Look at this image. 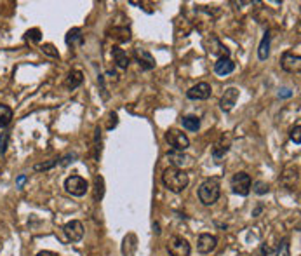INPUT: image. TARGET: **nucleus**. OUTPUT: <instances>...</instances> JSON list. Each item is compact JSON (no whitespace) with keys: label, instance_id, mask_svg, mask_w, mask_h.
Wrapping results in <instances>:
<instances>
[{"label":"nucleus","instance_id":"obj_10","mask_svg":"<svg viewBox=\"0 0 301 256\" xmlns=\"http://www.w3.org/2000/svg\"><path fill=\"white\" fill-rule=\"evenodd\" d=\"M134 60L141 67V70H153L155 68V58L147 51V49H134Z\"/></svg>","mask_w":301,"mask_h":256},{"label":"nucleus","instance_id":"obj_21","mask_svg":"<svg viewBox=\"0 0 301 256\" xmlns=\"http://www.w3.org/2000/svg\"><path fill=\"white\" fill-rule=\"evenodd\" d=\"M110 37L118 42H127L131 40V32H129V28H113Z\"/></svg>","mask_w":301,"mask_h":256},{"label":"nucleus","instance_id":"obj_25","mask_svg":"<svg viewBox=\"0 0 301 256\" xmlns=\"http://www.w3.org/2000/svg\"><path fill=\"white\" fill-rule=\"evenodd\" d=\"M25 38H26V40H32V42H38L42 38L40 37V30H38V28H32V30L26 32Z\"/></svg>","mask_w":301,"mask_h":256},{"label":"nucleus","instance_id":"obj_9","mask_svg":"<svg viewBox=\"0 0 301 256\" xmlns=\"http://www.w3.org/2000/svg\"><path fill=\"white\" fill-rule=\"evenodd\" d=\"M280 67L282 70L289 72V73H294V72H300L301 68V58L294 52H284L282 54V60H280Z\"/></svg>","mask_w":301,"mask_h":256},{"label":"nucleus","instance_id":"obj_2","mask_svg":"<svg viewBox=\"0 0 301 256\" xmlns=\"http://www.w3.org/2000/svg\"><path fill=\"white\" fill-rule=\"evenodd\" d=\"M221 193V186L218 178H207L202 185L198 186V199L204 206H213L218 202Z\"/></svg>","mask_w":301,"mask_h":256},{"label":"nucleus","instance_id":"obj_7","mask_svg":"<svg viewBox=\"0 0 301 256\" xmlns=\"http://www.w3.org/2000/svg\"><path fill=\"white\" fill-rule=\"evenodd\" d=\"M63 232H65L68 241L78 242V241H82V237H84V225H82L78 219H72V221H68L65 226H63Z\"/></svg>","mask_w":301,"mask_h":256},{"label":"nucleus","instance_id":"obj_28","mask_svg":"<svg viewBox=\"0 0 301 256\" xmlns=\"http://www.w3.org/2000/svg\"><path fill=\"white\" fill-rule=\"evenodd\" d=\"M254 186H256V188H254V192L260 193V195H263V193H266V192H268V190H270V188H268V185H266V183H263V182H258Z\"/></svg>","mask_w":301,"mask_h":256},{"label":"nucleus","instance_id":"obj_31","mask_svg":"<svg viewBox=\"0 0 301 256\" xmlns=\"http://www.w3.org/2000/svg\"><path fill=\"white\" fill-rule=\"evenodd\" d=\"M7 133H2V136H0V153L5 152V141H7Z\"/></svg>","mask_w":301,"mask_h":256},{"label":"nucleus","instance_id":"obj_4","mask_svg":"<svg viewBox=\"0 0 301 256\" xmlns=\"http://www.w3.org/2000/svg\"><path fill=\"white\" fill-rule=\"evenodd\" d=\"M165 141H167L174 150H178V152H183V150H187L188 146H190L188 136L183 133V131H178V129L167 131V133H165Z\"/></svg>","mask_w":301,"mask_h":256},{"label":"nucleus","instance_id":"obj_15","mask_svg":"<svg viewBox=\"0 0 301 256\" xmlns=\"http://www.w3.org/2000/svg\"><path fill=\"white\" fill-rule=\"evenodd\" d=\"M82 82H84V73H82L80 70H72L65 80V87L66 89L74 91V89H77Z\"/></svg>","mask_w":301,"mask_h":256},{"label":"nucleus","instance_id":"obj_17","mask_svg":"<svg viewBox=\"0 0 301 256\" xmlns=\"http://www.w3.org/2000/svg\"><path fill=\"white\" fill-rule=\"evenodd\" d=\"M66 44L70 45V47H74V45H82V42H84V37H82V30L80 28H72L68 34H66Z\"/></svg>","mask_w":301,"mask_h":256},{"label":"nucleus","instance_id":"obj_13","mask_svg":"<svg viewBox=\"0 0 301 256\" xmlns=\"http://www.w3.org/2000/svg\"><path fill=\"white\" fill-rule=\"evenodd\" d=\"M233 70H235V63H233L230 58H220V60L214 63V72H216V75H220V77H226V75H230Z\"/></svg>","mask_w":301,"mask_h":256},{"label":"nucleus","instance_id":"obj_35","mask_svg":"<svg viewBox=\"0 0 301 256\" xmlns=\"http://www.w3.org/2000/svg\"><path fill=\"white\" fill-rule=\"evenodd\" d=\"M37 256H54V255H52V253H49V251H40Z\"/></svg>","mask_w":301,"mask_h":256},{"label":"nucleus","instance_id":"obj_23","mask_svg":"<svg viewBox=\"0 0 301 256\" xmlns=\"http://www.w3.org/2000/svg\"><path fill=\"white\" fill-rule=\"evenodd\" d=\"M228 148H230V146H228V143H225V145H221V143H218V145L214 146V150H213V157L218 160V162H220V160H221V157H223L225 153L228 152Z\"/></svg>","mask_w":301,"mask_h":256},{"label":"nucleus","instance_id":"obj_3","mask_svg":"<svg viewBox=\"0 0 301 256\" xmlns=\"http://www.w3.org/2000/svg\"><path fill=\"white\" fill-rule=\"evenodd\" d=\"M251 186H253V180H251V176L247 175V173H237V175H233V178H231V190H233V193H237V195H249L251 192Z\"/></svg>","mask_w":301,"mask_h":256},{"label":"nucleus","instance_id":"obj_34","mask_svg":"<svg viewBox=\"0 0 301 256\" xmlns=\"http://www.w3.org/2000/svg\"><path fill=\"white\" fill-rule=\"evenodd\" d=\"M25 182H26V176H19V178H18V186H21Z\"/></svg>","mask_w":301,"mask_h":256},{"label":"nucleus","instance_id":"obj_11","mask_svg":"<svg viewBox=\"0 0 301 256\" xmlns=\"http://www.w3.org/2000/svg\"><path fill=\"white\" fill-rule=\"evenodd\" d=\"M239 89L237 87H228L226 91H225V94L221 96L220 100V108L223 111H230L231 108L235 107L237 100H239Z\"/></svg>","mask_w":301,"mask_h":256},{"label":"nucleus","instance_id":"obj_16","mask_svg":"<svg viewBox=\"0 0 301 256\" xmlns=\"http://www.w3.org/2000/svg\"><path fill=\"white\" fill-rule=\"evenodd\" d=\"M112 56H113V63L117 65L118 68H122V70H125V68L129 67V56L127 52L124 51V49L120 47H113V51H112Z\"/></svg>","mask_w":301,"mask_h":256},{"label":"nucleus","instance_id":"obj_24","mask_svg":"<svg viewBox=\"0 0 301 256\" xmlns=\"http://www.w3.org/2000/svg\"><path fill=\"white\" fill-rule=\"evenodd\" d=\"M275 256H291L289 241H287V239H284V241L280 242V246H279V249H277Z\"/></svg>","mask_w":301,"mask_h":256},{"label":"nucleus","instance_id":"obj_29","mask_svg":"<svg viewBox=\"0 0 301 256\" xmlns=\"http://www.w3.org/2000/svg\"><path fill=\"white\" fill-rule=\"evenodd\" d=\"M96 199L103 197V178H96Z\"/></svg>","mask_w":301,"mask_h":256},{"label":"nucleus","instance_id":"obj_8","mask_svg":"<svg viewBox=\"0 0 301 256\" xmlns=\"http://www.w3.org/2000/svg\"><path fill=\"white\" fill-rule=\"evenodd\" d=\"M211 93H213V89H211V85L207 84V82H198L197 85H193V87L188 89L187 96L190 98V100L204 101V100H209Z\"/></svg>","mask_w":301,"mask_h":256},{"label":"nucleus","instance_id":"obj_14","mask_svg":"<svg viewBox=\"0 0 301 256\" xmlns=\"http://www.w3.org/2000/svg\"><path fill=\"white\" fill-rule=\"evenodd\" d=\"M138 249V239L134 234H127L122 242V255L124 256H134Z\"/></svg>","mask_w":301,"mask_h":256},{"label":"nucleus","instance_id":"obj_30","mask_svg":"<svg viewBox=\"0 0 301 256\" xmlns=\"http://www.w3.org/2000/svg\"><path fill=\"white\" fill-rule=\"evenodd\" d=\"M56 162H58V160H51V162H47V164H37L33 169H35V171H47V169H51Z\"/></svg>","mask_w":301,"mask_h":256},{"label":"nucleus","instance_id":"obj_19","mask_svg":"<svg viewBox=\"0 0 301 256\" xmlns=\"http://www.w3.org/2000/svg\"><path fill=\"white\" fill-rule=\"evenodd\" d=\"M12 117H14L12 108L7 107V105H0V129H2V127H7L9 124H11Z\"/></svg>","mask_w":301,"mask_h":256},{"label":"nucleus","instance_id":"obj_32","mask_svg":"<svg viewBox=\"0 0 301 256\" xmlns=\"http://www.w3.org/2000/svg\"><path fill=\"white\" fill-rule=\"evenodd\" d=\"M261 256H273L272 249H270L268 246H263V248H261Z\"/></svg>","mask_w":301,"mask_h":256},{"label":"nucleus","instance_id":"obj_6","mask_svg":"<svg viewBox=\"0 0 301 256\" xmlns=\"http://www.w3.org/2000/svg\"><path fill=\"white\" fill-rule=\"evenodd\" d=\"M167 251L171 256H190V244L187 239H183L181 235H174L167 242Z\"/></svg>","mask_w":301,"mask_h":256},{"label":"nucleus","instance_id":"obj_18","mask_svg":"<svg viewBox=\"0 0 301 256\" xmlns=\"http://www.w3.org/2000/svg\"><path fill=\"white\" fill-rule=\"evenodd\" d=\"M268 56H270V34L266 32V34L263 35V38H261L260 47H258V58H260L261 61H264Z\"/></svg>","mask_w":301,"mask_h":256},{"label":"nucleus","instance_id":"obj_20","mask_svg":"<svg viewBox=\"0 0 301 256\" xmlns=\"http://www.w3.org/2000/svg\"><path fill=\"white\" fill-rule=\"evenodd\" d=\"M181 124H183V127L187 131L195 133V131H198V127H200V119H198L197 115H187L181 119Z\"/></svg>","mask_w":301,"mask_h":256},{"label":"nucleus","instance_id":"obj_27","mask_svg":"<svg viewBox=\"0 0 301 256\" xmlns=\"http://www.w3.org/2000/svg\"><path fill=\"white\" fill-rule=\"evenodd\" d=\"M42 51H44L45 54L52 56V58H59L58 51H54V45H52V44H44V45H42Z\"/></svg>","mask_w":301,"mask_h":256},{"label":"nucleus","instance_id":"obj_33","mask_svg":"<svg viewBox=\"0 0 301 256\" xmlns=\"http://www.w3.org/2000/svg\"><path fill=\"white\" fill-rule=\"evenodd\" d=\"M289 96H293V93L289 89H284V93H279V98H289Z\"/></svg>","mask_w":301,"mask_h":256},{"label":"nucleus","instance_id":"obj_1","mask_svg":"<svg viewBox=\"0 0 301 256\" xmlns=\"http://www.w3.org/2000/svg\"><path fill=\"white\" fill-rule=\"evenodd\" d=\"M188 175L185 171L178 169V167H167L162 175V183L167 190L174 193H181L188 186Z\"/></svg>","mask_w":301,"mask_h":256},{"label":"nucleus","instance_id":"obj_26","mask_svg":"<svg viewBox=\"0 0 301 256\" xmlns=\"http://www.w3.org/2000/svg\"><path fill=\"white\" fill-rule=\"evenodd\" d=\"M300 131H301V126H300V122L296 124V126L291 129V140L296 143V145H300L301 143V136H300Z\"/></svg>","mask_w":301,"mask_h":256},{"label":"nucleus","instance_id":"obj_12","mask_svg":"<svg viewBox=\"0 0 301 256\" xmlns=\"http://www.w3.org/2000/svg\"><path fill=\"white\" fill-rule=\"evenodd\" d=\"M218 246V239L211 234H202L198 235V241H197V249L198 253H202V255H207V253L214 251Z\"/></svg>","mask_w":301,"mask_h":256},{"label":"nucleus","instance_id":"obj_36","mask_svg":"<svg viewBox=\"0 0 301 256\" xmlns=\"http://www.w3.org/2000/svg\"><path fill=\"white\" fill-rule=\"evenodd\" d=\"M158 228H160V226H158V223H153V232H155V234H160V230H158Z\"/></svg>","mask_w":301,"mask_h":256},{"label":"nucleus","instance_id":"obj_5","mask_svg":"<svg viewBox=\"0 0 301 256\" xmlns=\"http://www.w3.org/2000/svg\"><path fill=\"white\" fill-rule=\"evenodd\" d=\"M65 190L68 193H72L74 197H82L87 193L89 183L85 182L82 176H70V178H66V182H65Z\"/></svg>","mask_w":301,"mask_h":256},{"label":"nucleus","instance_id":"obj_22","mask_svg":"<svg viewBox=\"0 0 301 256\" xmlns=\"http://www.w3.org/2000/svg\"><path fill=\"white\" fill-rule=\"evenodd\" d=\"M167 159H169L171 162L174 164V167H176V166H183L185 162H188L190 157L183 155L181 152H171V153H167Z\"/></svg>","mask_w":301,"mask_h":256}]
</instances>
